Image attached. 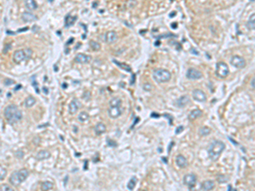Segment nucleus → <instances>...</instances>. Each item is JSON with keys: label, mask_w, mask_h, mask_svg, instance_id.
I'll use <instances>...</instances> for the list:
<instances>
[{"label": "nucleus", "mask_w": 255, "mask_h": 191, "mask_svg": "<svg viewBox=\"0 0 255 191\" xmlns=\"http://www.w3.org/2000/svg\"><path fill=\"white\" fill-rule=\"evenodd\" d=\"M211 132V129L208 127H202L199 130V134L201 136H207Z\"/></svg>", "instance_id": "c756f323"}, {"label": "nucleus", "mask_w": 255, "mask_h": 191, "mask_svg": "<svg viewBox=\"0 0 255 191\" xmlns=\"http://www.w3.org/2000/svg\"><path fill=\"white\" fill-rule=\"evenodd\" d=\"M28 29H29V28H28V27H24V28H23V29H21V30H19V31H18V32H25V31H27V30H28Z\"/></svg>", "instance_id": "c03bdc74"}, {"label": "nucleus", "mask_w": 255, "mask_h": 191, "mask_svg": "<svg viewBox=\"0 0 255 191\" xmlns=\"http://www.w3.org/2000/svg\"><path fill=\"white\" fill-rule=\"evenodd\" d=\"M0 191H15L13 190V188L11 186H9V184H3L0 186Z\"/></svg>", "instance_id": "72a5a7b5"}, {"label": "nucleus", "mask_w": 255, "mask_h": 191, "mask_svg": "<svg viewBox=\"0 0 255 191\" xmlns=\"http://www.w3.org/2000/svg\"><path fill=\"white\" fill-rule=\"evenodd\" d=\"M105 130H106V127L103 123H98L95 127V132L97 135H100V134L104 133L105 132Z\"/></svg>", "instance_id": "4be33fe9"}, {"label": "nucleus", "mask_w": 255, "mask_h": 191, "mask_svg": "<svg viewBox=\"0 0 255 191\" xmlns=\"http://www.w3.org/2000/svg\"><path fill=\"white\" fill-rule=\"evenodd\" d=\"M35 103H36V99H35V98H33L32 96L27 97L26 98V100H25V105L27 108H30V107L33 106L35 104Z\"/></svg>", "instance_id": "393cba45"}, {"label": "nucleus", "mask_w": 255, "mask_h": 191, "mask_svg": "<svg viewBox=\"0 0 255 191\" xmlns=\"http://www.w3.org/2000/svg\"><path fill=\"white\" fill-rule=\"evenodd\" d=\"M254 18H255V15H254H254H252V16L250 17L249 21H248V24H247V26H248V28L249 30H254V27H255Z\"/></svg>", "instance_id": "cd10ccee"}, {"label": "nucleus", "mask_w": 255, "mask_h": 191, "mask_svg": "<svg viewBox=\"0 0 255 191\" xmlns=\"http://www.w3.org/2000/svg\"><path fill=\"white\" fill-rule=\"evenodd\" d=\"M143 191H146V190H143Z\"/></svg>", "instance_id": "864d4df0"}, {"label": "nucleus", "mask_w": 255, "mask_h": 191, "mask_svg": "<svg viewBox=\"0 0 255 191\" xmlns=\"http://www.w3.org/2000/svg\"><path fill=\"white\" fill-rule=\"evenodd\" d=\"M176 164L181 167V168H185L188 166V161L186 158L182 156V155H179L178 156H176Z\"/></svg>", "instance_id": "f3484780"}, {"label": "nucleus", "mask_w": 255, "mask_h": 191, "mask_svg": "<svg viewBox=\"0 0 255 191\" xmlns=\"http://www.w3.org/2000/svg\"><path fill=\"white\" fill-rule=\"evenodd\" d=\"M134 77H135V75H134V74H133V78H132L131 84H134Z\"/></svg>", "instance_id": "09e8293b"}, {"label": "nucleus", "mask_w": 255, "mask_h": 191, "mask_svg": "<svg viewBox=\"0 0 255 191\" xmlns=\"http://www.w3.org/2000/svg\"><path fill=\"white\" fill-rule=\"evenodd\" d=\"M25 5L30 10H34V9H37V3L34 0L25 1Z\"/></svg>", "instance_id": "b1692460"}, {"label": "nucleus", "mask_w": 255, "mask_h": 191, "mask_svg": "<svg viewBox=\"0 0 255 191\" xmlns=\"http://www.w3.org/2000/svg\"><path fill=\"white\" fill-rule=\"evenodd\" d=\"M189 103H190V97L188 95H184L181 96L179 99H177L176 105L180 108H183L186 106Z\"/></svg>", "instance_id": "2eb2a0df"}, {"label": "nucleus", "mask_w": 255, "mask_h": 191, "mask_svg": "<svg viewBox=\"0 0 255 191\" xmlns=\"http://www.w3.org/2000/svg\"><path fill=\"white\" fill-rule=\"evenodd\" d=\"M29 175V172L27 169H21L13 172L9 178V182L11 184L15 186H18L22 182H24Z\"/></svg>", "instance_id": "20e7f679"}, {"label": "nucleus", "mask_w": 255, "mask_h": 191, "mask_svg": "<svg viewBox=\"0 0 255 191\" xmlns=\"http://www.w3.org/2000/svg\"><path fill=\"white\" fill-rule=\"evenodd\" d=\"M77 19V16H71V15H68L65 16V27H71L74 23H75V21Z\"/></svg>", "instance_id": "412c9836"}, {"label": "nucleus", "mask_w": 255, "mask_h": 191, "mask_svg": "<svg viewBox=\"0 0 255 191\" xmlns=\"http://www.w3.org/2000/svg\"><path fill=\"white\" fill-rule=\"evenodd\" d=\"M43 92H44L46 95H47V94H49V90H48V89H47V88H45V87H43Z\"/></svg>", "instance_id": "37998d69"}, {"label": "nucleus", "mask_w": 255, "mask_h": 191, "mask_svg": "<svg viewBox=\"0 0 255 191\" xmlns=\"http://www.w3.org/2000/svg\"><path fill=\"white\" fill-rule=\"evenodd\" d=\"M192 97L195 100L198 102H205L207 100V96L205 93L200 89H195L192 92Z\"/></svg>", "instance_id": "9b49d317"}, {"label": "nucleus", "mask_w": 255, "mask_h": 191, "mask_svg": "<svg viewBox=\"0 0 255 191\" xmlns=\"http://www.w3.org/2000/svg\"><path fill=\"white\" fill-rule=\"evenodd\" d=\"M171 27H172V28H174V29H175V28H177V27H178V25H177V23H173L172 25H171Z\"/></svg>", "instance_id": "a18cd8bd"}, {"label": "nucleus", "mask_w": 255, "mask_h": 191, "mask_svg": "<svg viewBox=\"0 0 255 191\" xmlns=\"http://www.w3.org/2000/svg\"><path fill=\"white\" fill-rule=\"evenodd\" d=\"M54 187L53 183L49 182V181H44L41 184V190L42 191H48L51 190Z\"/></svg>", "instance_id": "5701e85b"}, {"label": "nucleus", "mask_w": 255, "mask_h": 191, "mask_svg": "<svg viewBox=\"0 0 255 191\" xmlns=\"http://www.w3.org/2000/svg\"><path fill=\"white\" fill-rule=\"evenodd\" d=\"M174 15H175V12H173V13L170 15V17H174Z\"/></svg>", "instance_id": "603ef678"}, {"label": "nucleus", "mask_w": 255, "mask_h": 191, "mask_svg": "<svg viewBox=\"0 0 255 191\" xmlns=\"http://www.w3.org/2000/svg\"><path fill=\"white\" fill-rule=\"evenodd\" d=\"M21 18L25 22H32V21H35L37 20V17L34 14H32L31 12H27V11L23 12Z\"/></svg>", "instance_id": "4468645a"}, {"label": "nucleus", "mask_w": 255, "mask_h": 191, "mask_svg": "<svg viewBox=\"0 0 255 191\" xmlns=\"http://www.w3.org/2000/svg\"><path fill=\"white\" fill-rule=\"evenodd\" d=\"M214 186H215L214 182V181H211V180L204 181V182L202 184V189L205 191L212 190L214 188Z\"/></svg>", "instance_id": "a211bd4d"}, {"label": "nucleus", "mask_w": 255, "mask_h": 191, "mask_svg": "<svg viewBox=\"0 0 255 191\" xmlns=\"http://www.w3.org/2000/svg\"><path fill=\"white\" fill-rule=\"evenodd\" d=\"M73 40H74V38H71V39H70V41H69V43H67V45H68V44H71V43H72V41H73Z\"/></svg>", "instance_id": "8fccbe9b"}, {"label": "nucleus", "mask_w": 255, "mask_h": 191, "mask_svg": "<svg viewBox=\"0 0 255 191\" xmlns=\"http://www.w3.org/2000/svg\"><path fill=\"white\" fill-rule=\"evenodd\" d=\"M113 62L116 64V65H117L119 67H121L122 69H123V70H125L126 71L128 72H131L132 71V70H131V67L127 65V64H124V63H121V62H119V61H113Z\"/></svg>", "instance_id": "bb28decb"}, {"label": "nucleus", "mask_w": 255, "mask_h": 191, "mask_svg": "<svg viewBox=\"0 0 255 191\" xmlns=\"http://www.w3.org/2000/svg\"><path fill=\"white\" fill-rule=\"evenodd\" d=\"M107 143H108V146H111V147H115L117 146V143L111 139H107Z\"/></svg>", "instance_id": "c9c22d12"}, {"label": "nucleus", "mask_w": 255, "mask_h": 191, "mask_svg": "<svg viewBox=\"0 0 255 191\" xmlns=\"http://www.w3.org/2000/svg\"><path fill=\"white\" fill-rule=\"evenodd\" d=\"M4 116L7 122L10 124L15 123L21 120L22 112L15 104L8 105L4 110Z\"/></svg>", "instance_id": "f257e3e1"}, {"label": "nucleus", "mask_w": 255, "mask_h": 191, "mask_svg": "<svg viewBox=\"0 0 255 191\" xmlns=\"http://www.w3.org/2000/svg\"><path fill=\"white\" fill-rule=\"evenodd\" d=\"M15 156H16L17 158L21 159V158H23V156H24V152H23L22 150H17V151L15 153Z\"/></svg>", "instance_id": "f704fd0d"}, {"label": "nucleus", "mask_w": 255, "mask_h": 191, "mask_svg": "<svg viewBox=\"0 0 255 191\" xmlns=\"http://www.w3.org/2000/svg\"><path fill=\"white\" fill-rule=\"evenodd\" d=\"M164 116L169 119V124H172V122H173V118L171 117V116H169V115H168V114H164Z\"/></svg>", "instance_id": "a19ab883"}, {"label": "nucleus", "mask_w": 255, "mask_h": 191, "mask_svg": "<svg viewBox=\"0 0 255 191\" xmlns=\"http://www.w3.org/2000/svg\"><path fill=\"white\" fill-rule=\"evenodd\" d=\"M91 56L90 55H86L84 54H78L75 57V61L77 63L80 64H87L91 61Z\"/></svg>", "instance_id": "f8f14e48"}, {"label": "nucleus", "mask_w": 255, "mask_h": 191, "mask_svg": "<svg viewBox=\"0 0 255 191\" xmlns=\"http://www.w3.org/2000/svg\"><path fill=\"white\" fill-rule=\"evenodd\" d=\"M7 174V170L0 165V181H2Z\"/></svg>", "instance_id": "473e14b6"}, {"label": "nucleus", "mask_w": 255, "mask_h": 191, "mask_svg": "<svg viewBox=\"0 0 255 191\" xmlns=\"http://www.w3.org/2000/svg\"><path fill=\"white\" fill-rule=\"evenodd\" d=\"M137 183V178L135 177H132L131 179L129 180L128 182V188L129 190H133L135 187V184Z\"/></svg>", "instance_id": "c85d7f7f"}, {"label": "nucleus", "mask_w": 255, "mask_h": 191, "mask_svg": "<svg viewBox=\"0 0 255 191\" xmlns=\"http://www.w3.org/2000/svg\"><path fill=\"white\" fill-rule=\"evenodd\" d=\"M229 74V67L224 62H219L216 65V75L220 78H224Z\"/></svg>", "instance_id": "0eeeda50"}, {"label": "nucleus", "mask_w": 255, "mask_h": 191, "mask_svg": "<svg viewBox=\"0 0 255 191\" xmlns=\"http://www.w3.org/2000/svg\"><path fill=\"white\" fill-rule=\"evenodd\" d=\"M19 89H21V85H18V86L15 88V90H19Z\"/></svg>", "instance_id": "3c124183"}, {"label": "nucleus", "mask_w": 255, "mask_h": 191, "mask_svg": "<svg viewBox=\"0 0 255 191\" xmlns=\"http://www.w3.org/2000/svg\"><path fill=\"white\" fill-rule=\"evenodd\" d=\"M49 157H50V153L48 150H41L36 156V158L38 160H43L49 159Z\"/></svg>", "instance_id": "aec40b11"}, {"label": "nucleus", "mask_w": 255, "mask_h": 191, "mask_svg": "<svg viewBox=\"0 0 255 191\" xmlns=\"http://www.w3.org/2000/svg\"><path fill=\"white\" fill-rule=\"evenodd\" d=\"M225 149V144H224L222 141H219L216 140L214 142H213L208 149V156L209 158L212 160L213 161H215L219 159L220 156L222 154L224 150Z\"/></svg>", "instance_id": "f03ea898"}, {"label": "nucleus", "mask_w": 255, "mask_h": 191, "mask_svg": "<svg viewBox=\"0 0 255 191\" xmlns=\"http://www.w3.org/2000/svg\"><path fill=\"white\" fill-rule=\"evenodd\" d=\"M10 48H11V45H10V44H8V46H6V47H5V49H3V53H4V54H6V53H7V52L9 50V49H10Z\"/></svg>", "instance_id": "ea45409f"}, {"label": "nucleus", "mask_w": 255, "mask_h": 191, "mask_svg": "<svg viewBox=\"0 0 255 191\" xmlns=\"http://www.w3.org/2000/svg\"><path fill=\"white\" fill-rule=\"evenodd\" d=\"M151 88H152V86H151V84H149V83H146V84L144 85V89H145L146 90H151Z\"/></svg>", "instance_id": "58836bf2"}, {"label": "nucleus", "mask_w": 255, "mask_h": 191, "mask_svg": "<svg viewBox=\"0 0 255 191\" xmlns=\"http://www.w3.org/2000/svg\"><path fill=\"white\" fill-rule=\"evenodd\" d=\"M228 180H229V178H228L226 176L223 175V174H220V175H218V176H217V181H218L220 184L226 183V182H228Z\"/></svg>", "instance_id": "2f4dec72"}, {"label": "nucleus", "mask_w": 255, "mask_h": 191, "mask_svg": "<svg viewBox=\"0 0 255 191\" xmlns=\"http://www.w3.org/2000/svg\"><path fill=\"white\" fill-rule=\"evenodd\" d=\"M14 83H15V81H13V80H11V79H6V80L4 81V84L7 85V86L12 85V84H14Z\"/></svg>", "instance_id": "e433bc0d"}, {"label": "nucleus", "mask_w": 255, "mask_h": 191, "mask_svg": "<svg viewBox=\"0 0 255 191\" xmlns=\"http://www.w3.org/2000/svg\"><path fill=\"white\" fill-rule=\"evenodd\" d=\"M230 64L236 68H243L246 65V61L242 57L238 55H234L230 60Z\"/></svg>", "instance_id": "6e6552de"}, {"label": "nucleus", "mask_w": 255, "mask_h": 191, "mask_svg": "<svg viewBox=\"0 0 255 191\" xmlns=\"http://www.w3.org/2000/svg\"><path fill=\"white\" fill-rule=\"evenodd\" d=\"M183 130H184V127H183V126H180V127L176 129V132H176V134H179V133H180Z\"/></svg>", "instance_id": "4c0bfd02"}, {"label": "nucleus", "mask_w": 255, "mask_h": 191, "mask_svg": "<svg viewBox=\"0 0 255 191\" xmlns=\"http://www.w3.org/2000/svg\"><path fill=\"white\" fill-rule=\"evenodd\" d=\"M196 176L194 174V173H189V174H186L185 177H184V179H183V182L186 185L189 186V187H193L195 186L196 183Z\"/></svg>", "instance_id": "9d476101"}, {"label": "nucleus", "mask_w": 255, "mask_h": 191, "mask_svg": "<svg viewBox=\"0 0 255 191\" xmlns=\"http://www.w3.org/2000/svg\"><path fill=\"white\" fill-rule=\"evenodd\" d=\"M77 118H78V121H79V122H86L87 120H89V114H88L87 112H85V111H82V112L78 115Z\"/></svg>", "instance_id": "a878e982"}, {"label": "nucleus", "mask_w": 255, "mask_h": 191, "mask_svg": "<svg viewBox=\"0 0 255 191\" xmlns=\"http://www.w3.org/2000/svg\"><path fill=\"white\" fill-rule=\"evenodd\" d=\"M191 53H192V54H195L196 55H199V52L196 51V50H195V49H191Z\"/></svg>", "instance_id": "79ce46f5"}, {"label": "nucleus", "mask_w": 255, "mask_h": 191, "mask_svg": "<svg viewBox=\"0 0 255 191\" xmlns=\"http://www.w3.org/2000/svg\"><path fill=\"white\" fill-rule=\"evenodd\" d=\"M89 45H90L91 49H92L93 50H95V51H98V50H99V49H100V44H99L98 42L93 41V40H91V41L89 42Z\"/></svg>", "instance_id": "7c9ffc66"}, {"label": "nucleus", "mask_w": 255, "mask_h": 191, "mask_svg": "<svg viewBox=\"0 0 255 191\" xmlns=\"http://www.w3.org/2000/svg\"><path fill=\"white\" fill-rule=\"evenodd\" d=\"M122 100L119 98H113L110 101V108L108 110V115L111 118H117L123 113L121 108Z\"/></svg>", "instance_id": "7ed1b4c3"}, {"label": "nucleus", "mask_w": 255, "mask_h": 191, "mask_svg": "<svg viewBox=\"0 0 255 191\" xmlns=\"http://www.w3.org/2000/svg\"><path fill=\"white\" fill-rule=\"evenodd\" d=\"M186 77L191 80H197L202 77V73L194 68H190L186 72Z\"/></svg>", "instance_id": "1a4fd4ad"}, {"label": "nucleus", "mask_w": 255, "mask_h": 191, "mask_svg": "<svg viewBox=\"0 0 255 191\" xmlns=\"http://www.w3.org/2000/svg\"><path fill=\"white\" fill-rule=\"evenodd\" d=\"M105 39V42H106V43H111L115 42V41L117 39V35L116 32H114V31H110V32H106Z\"/></svg>", "instance_id": "dca6fc26"}, {"label": "nucleus", "mask_w": 255, "mask_h": 191, "mask_svg": "<svg viewBox=\"0 0 255 191\" xmlns=\"http://www.w3.org/2000/svg\"><path fill=\"white\" fill-rule=\"evenodd\" d=\"M153 78L159 83H166L170 80L171 73L165 69H157L153 72Z\"/></svg>", "instance_id": "423d86ee"}, {"label": "nucleus", "mask_w": 255, "mask_h": 191, "mask_svg": "<svg viewBox=\"0 0 255 191\" xmlns=\"http://www.w3.org/2000/svg\"><path fill=\"white\" fill-rule=\"evenodd\" d=\"M202 115V111L201 110H199V109H196V110H193L191 113L189 114V116H188V119H189L190 121H194V120H196V118L200 117Z\"/></svg>", "instance_id": "6ab92c4d"}, {"label": "nucleus", "mask_w": 255, "mask_h": 191, "mask_svg": "<svg viewBox=\"0 0 255 191\" xmlns=\"http://www.w3.org/2000/svg\"><path fill=\"white\" fill-rule=\"evenodd\" d=\"M32 55V50L31 49H24L21 50H16L13 55V61L16 64L21 63L23 61H28Z\"/></svg>", "instance_id": "39448f33"}, {"label": "nucleus", "mask_w": 255, "mask_h": 191, "mask_svg": "<svg viewBox=\"0 0 255 191\" xmlns=\"http://www.w3.org/2000/svg\"><path fill=\"white\" fill-rule=\"evenodd\" d=\"M160 116L158 114H156V113H152V117H159Z\"/></svg>", "instance_id": "de8ad7c7"}, {"label": "nucleus", "mask_w": 255, "mask_h": 191, "mask_svg": "<svg viewBox=\"0 0 255 191\" xmlns=\"http://www.w3.org/2000/svg\"><path fill=\"white\" fill-rule=\"evenodd\" d=\"M251 86H252V88L253 89H254V77L252 79V81H251Z\"/></svg>", "instance_id": "49530a36"}, {"label": "nucleus", "mask_w": 255, "mask_h": 191, "mask_svg": "<svg viewBox=\"0 0 255 191\" xmlns=\"http://www.w3.org/2000/svg\"><path fill=\"white\" fill-rule=\"evenodd\" d=\"M81 106L80 104V102L77 99V98H74L69 104V113L70 114H75L78 108Z\"/></svg>", "instance_id": "ddd939ff"}]
</instances>
